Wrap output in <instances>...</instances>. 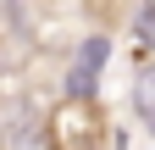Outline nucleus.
<instances>
[{
    "mask_svg": "<svg viewBox=\"0 0 155 150\" xmlns=\"http://www.w3.org/2000/svg\"><path fill=\"white\" fill-rule=\"evenodd\" d=\"M111 145V122L100 100H61L45 122V150H105Z\"/></svg>",
    "mask_w": 155,
    "mask_h": 150,
    "instance_id": "obj_1",
    "label": "nucleus"
},
{
    "mask_svg": "<svg viewBox=\"0 0 155 150\" xmlns=\"http://www.w3.org/2000/svg\"><path fill=\"white\" fill-rule=\"evenodd\" d=\"M105 61H111V39H105V33H89V39L78 45L72 67H67V95L72 100H94V84H100Z\"/></svg>",
    "mask_w": 155,
    "mask_h": 150,
    "instance_id": "obj_2",
    "label": "nucleus"
},
{
    "mask_svg": "<svg viewBox=\"0 0 155 150\" xmlns=\"http://www.w3.org/2000/svg\"><path fill=\"white\" fill-rule=\"evenodd\" d=\"M133 106H139V117L155 128V72H139V84H133Z\"/></svg>",
    "mask_w": 155,
    "mask_h": 150,
    "instance_id": "obj_3",
    "label": "nucleus"
},
{
    "mask_svg": "<svg viewBox=\"0 0 155 150\" xmlns=\"http://www.w3.org/2000/svg\"><path fill=\"white\" fill-rule=\"evenodd\" d=\"M133 28H139V50H155V6H144Z\"/></svg>",
    "mask_w": 155,
    "mask_h": 150,
    "instance_id": "obj_4",
    "label": "nucleus"
},
{
    "mask_svg": "<svg viewBox=\"0 0 155 150\" xmlns=\"http://www.w3.org/2000/svg\"><path fill=\"white\" fill-rule=\"evenodd\" d=\"M111 145H116V150H133V145H127V134H111Z\"/></svg>",
    "mask_w": 155,
    "mask_h": 150,
    "instance_id": "obj_5",
    "label": "nucleus"
}]
</instances>
